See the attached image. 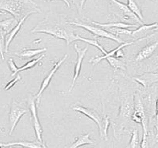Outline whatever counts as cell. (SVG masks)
Here are the masks:
<instances>
[{"label":"cell","mask_w":158,"mask_h":148,"mask_svg":"<svg viewBox=\"0 0 158 148\" xmlns=\"http://www.w3.org/2000/svg\"><path fill=\"white\" fill-rule=\"evenodd\" d=\"M73 25L70 23L64 14L49 13L43 21L39 22L31 30V33H45L55 38L63 39L67 46L77 41L78 35L75 34Z\"/></svg>","instance_id":"obj_1"},{"label":"cell","mask_w":158,"mask_h":148,"mask_svg":"<svg viewBox=\"0 0 158 148\" xmlns=\"http://www.w3.org/2000/svg\"><path fill=\"white\" fill-rule=\"evenodd\" d=\"M134 90L128 83L119 84L120 93V108L117 118V122H113V130L116 138L120 139L123 130L126 124L132 120V115L134 110Z\"/></svg>","instance_id":"obj_2"},{"label":"cell","mask_w":158,"mask_h":148,"mask_svg":"<svg viewBox=\"0 0 158 148\" xmlns=\"http://www.w3.org/2000/svg\"><path fill=\"white\" fill-rule=\"evenodd\" d=\"M0 10L7 12L19 21L25 16L42 13L33 0H0Z\"/></svg>","instance_id":"obj_3"},{"label":"cell","mask_w":158,"mask_h":148,"mask_svg":"<svg viewBox=\"0 0 158 148\" xmlns=\"http://www.w3.org/2000/svg\"><path fill=\"white\" fill-rule=\"evenodd\" d=\"M108 10L109 14L113 16L118 17L122 21H132L136 22L139 25H143V22L140 18L131 11L128 8V5L119 2L118 0H109V5H108Z\"/></svg>","instance_id":"obj_4"},{"label":"cell","mask_w":158,"mask_h":148,"mask_svg":"<svg viewBox=\"0 0 158 148\" xmlns=\"http://www.w3.org/2000/svg\"><path fill=\"white\" fill-rule=\"evenodd\" d=\"M132 120L136 123L141 124L144 133L148 134V117L143 102V97L139 90H136L134 94V110L132 115Z\"/></svg>","instance_id":"obj_5"},{"label":"cell","mask_w":158,"mask_h":148,"mask_svg":"<svg viewBox=\"0 0 158 148\" xmlns=\"http://www.w3.org/2000/svg\"><path fill=\"white\" fill-rule=\"evenodd\" d=\"M70 23L73 26H80L81 28H84L85 30H87L88 31L91 32L93 35H94V38H97V37H101V38H106L108 39L113 40L115 42H118L120 44L124 43L126 42L125 41L120 38L118 36L115 35V34H112L109 31L106 30L104 28L100 27V26H96L94 24H90L86 22H82V21H75V22H70Z\"/></svg>","instance_id":"obj_6"},{"label":"cell","mask_w":158,"mask_h":148,"mask_svg":"<svg viewBox=\"0 0 158 148\" xmlns=\"http://www.w3.org/2000/svg\"><path fill=\"white\" fill-rule=\"evenodd\" d=\"M158 49V39L154 41H148L144 46L140 47L138 52L132 58L129 59L133 65H140L144 61L149 59Z\"/></svg>","instance_id":"obj_7"},{"label":"cell","mask_w":158,"mask_h":148,"mask_svg":"<svg viewBox=\"0 0 158 148\" xmlns=\"http://www.w3.org/2000/svg\"><path fill=\"white\" fill-rule=\"evenodd\" d=\"M28 109L23 106L21 103L18 102L15 99L12 100L10 110L9 113V124H10V132L9 135H11L15 129L18 122H19L22 116L27 113Z\"/></svg>","instance_id":"obj_8"},{"label":"cell","mask_w":158,"mask_h":148,"mask_svg":"<svg viewBox=\"0 0 158 148\" xmlns=\"http://www.w3.org/2000/svg\"><path fill=\"white\" fill-rule=\"evenodd\" d=\"M27 106L31 114V122L33 127H34L35 132L36 138L39 142H43V128L40 124V119H39L38 114H37V104H36L35 96H32L31 94L27 100Z\"/></svg>","instance_id":"obj_9"},{"label":"cell","mask_w":158,"mask_h":148,"mask_svg":"<svg viewBox=\"0 0 158 148\" xmlns=\"http://www.w3.org/2000/svg\"><path fill=\"white\" fill-rule=\"evenodd\" d=\"M68 54H64V57H63L61 59L59 60L57 62H56L54 65V66H53V68H52V70H50V72L48 73V75H47L46 77L44 78V80L42 81V82H41V85H40V90H39L38 93H37V94L35 95L36 104H37V106H38L39 103H40V98H41V96H42L43 92L46 90L47 88H48V86H49V84H50L51 81H52V78H53V76L55 75V74L56 73V71L59 70V68L61 66V65H62V64L65 62V60L68 58Z\"/></svg>","instance_id":"obj_10"},{"label":"cell","mask_w":158,"mask_h":148,"mask_svg":"<svg viewBox=\"0 0 158 148\" xmlns=\"http://www.w3.org/2000/svg\"><path fill=\"white\" fill-rule=\"evenodd\" d=\"M72 109L79 112V113H81V114L86 115L90 119L93 120L98 126L99 133L100 134L102 132L104 118H101V116L98 114V112L96 110H95L94 109H92V108L85 107V106H81V105H74V106H72Z\"/></svg>","instance_id":"obj_11"},{"label":"cell","mask_w":158,"mask_h":148,"mask_svg":"<svg viewBox=\"0 0 158 148\" xmlns=\"http://www.w3.org/2000/svg\"><path fill=\"white\" fill-rule=\"evenodd\" d=\"M74 48H75V50H76V53H77V58H76V63H75L74 74H73V78H72V84H71V87L70 89H69V92H71L73 89H74L76 79H77L79 76H80V70H81V66H82L83 60H84V56H85V54H86L89 46H85L84 49H81V48L79 47L77 44H75Z\"/></svg>","instance_id":"obj_12"},{"label":"cell","mask_w":158,"mask_h":148,"mask_svg":"<svg viewBox=\"0 0 158 148\" xmlns=\"http://www.w3.org/2000/svg\"><path fill=\"white\" fill-rule=\"evenodd\" d=\"M132 78L142 85L144 88H148L158 82V72H147L140 75L133 76Z\"/></svg>","instance_id":"obj_13"},{"label":"cell","mask_w":158,"mask_h":148,"mask_svg":"<svg viewBox=\"0 0 158 148\" xmlns=\"http://www.w3.org/2000/svg\"><path fill=\"white\" fill-rule=\"evenodd\" d=\"M156 29H158V22L152 24H143L137 27L136 30L132 31L130 37L136 41L140 38H145L152 30H156Z\"/></svg>","instance_id":"obj_14"},{"label":"cell","mask_w":158,"mask_h":148,"mask_svg":"<svg viewBox=\"0 0 158 148\" xmlns=\"http://www.w3.org/2000/svg\"><path fill=\"white\" fill-rule=\"evenodd\" d=\"M28 16H25L24 18H23L22 19L19 21V23L17 24V26L13 29L10 32H9L8 34H6L5 36V53H8V48L10 46V44L11 43V42L13 41L15 36L17 35L19 30H21V28L23 26V24L24 21L27 19Z\"/></svg>","instance_id":"obj_15"},{"label":"cell","mask_w":158,"mask_h":148,"mask_svg":"<svg viewBox=\"0 0 158 148\" xmlns=\"http://www.w3.org/2000/svg\"><path fill=\"white\" fill-rule=\"evenodd\" d=\"M91 22L94 24V25H96V26L104 28V29H105V30H107V29H110V28H124V29H128V28H132V27H139L138 26L139 24H131V23H127V22H124L100 23V22L91 21Z\"/></svg>","instance_id":"obj_16"},{"label":"cell","mask_w":158,"mask_h":148,"mask_svg":"<svg viewBox=\"0 0 158 148\" xmlns=\"http://www.w3.org/2000/svg\"><path fill=\"white\" fill-rule=\"evenodd\" d=\"M134 42H135V41H132V42H124V43L120 44V46H119L118 47L115 48L114 50H111V51L108 52V54H104L103 56H96L95 58H91L89 62H90L91 63L93 64V65H96V64H97V63H99L100 62H101L102 60L105 59L107 57H109V56H115V54H116V53L117 50H120V49H123V48L126 47V46H132V45H133V44H134Z\"/></svg>","instance_id":"obj_17"},{"label":"cell","mask_w":158,"mask_h":148,"mask_svg":"<svg viewBox=\"0 0 158 148\" xmlns=\"http://www.w3.org/2000/svg\"><path fill=\"white\" fill-rule=\"evenodd\" d=\"M43 142L37 141H33V142H28V141H19V142H8V143H0V146L8 147V146H20L24 148H42Z\"/></svg>","instance_id":"obj_18"},{"label":"cell","mask_w":158,"mask_h":148,"mask_svg":"<svg viewBox=\"0 0 158 148\" xmlns=\"http://www.w3.org/2000/svg\"><path fill=\"white\" fill-rule=\"evenodd\" d=\"M19 23V20L15 17L6 18L5 20L0 21V29L5 34H8L9 32L11 31Z\"/></svg>","instance_id":"obj_19"},{"label":"cell","mask_w":158,"mask_h":148,"mask_svg":"<svg viewBox=\"0 0 158 148\" xmlns=\"http://www.w3.org/2000/svg\"><path fill=\"white\" fill-rule=\"evenodd\" d=\"M47 50L48 49L46 47L41 48V49H27L25 48L23 50L22 52L16 54V55L20 58H31L35 56H37L47 51Z\"/></svg>","instance_id":"obj_20"},{"label":"cell","mask_w":158,"mask_h":148,"mask_svg":"<svg viewBox=\"0 0 158 148\" xmlns=\"http://www.w3.org/2000/svg\"><path fill=\"white\" fill-rule=\"evenodd\" d=\"M88 144H95L94 141L90 138V133L81 134V135L79 136L78 138H76L75 142H73L68 148H79L80 146L88 145Z\"/></svg>","instance_id":"obj_21"},{"label":"cell","mask_w":158,"mask_h":148,"mask_svg":"<svg viewBox=\"0 0 158 148\" xmlns=\"http://www.w3.org/2000/svg\"><path fill=\"white\" fill-rule=\"evenodd\" d=\"M44 56H45V54H42L40 56H39L37 58H34V59L31 60V61H29V62H27L25 65H23V66H21V67H18V68H17V70H16V71L15 72L14 74H11V76H15V75H16V74H18L19 72L24 71V70H28V69H31V68L34 67L36 64L38 63L40 61H41V60H42V58H44Z\"/></svg>","instance_id":"obj_22"},{"label":"cell","mask_w":158,"mask_h":148,"mask_svg":"<svg viewBox=\"0 0 158 148\" xmlns=\"http://www.w3.org/2000/svg\"><path fill=\"white\" fill-rule=\"evenodd\" d=\"M128 6L130 9L132 13H134L139 18H140L142 22H144V16L142 14L141 9L140 8L139 5L136 3L135 0H128Z\"/></svg>","instance_id":"obj_23"},{"label":"cell","mask_w":158,"mask_h":148,"mask_svg":"<svg viewBox=\"0 0 158 148\" xmlns=\"http://www.w3.org/2000/svg\"><path fill=\"white\" fill-rule=\"evenodd\" d=\"M124 148H141L140 146V141L139 138L138 130H133L132 132V137H131L130 142Z\"/></svg>","instance_id":"obj_24"},{"label":"cell","mask_w":158,"mask_h":148,"mask_svg":"<svg viewBox=\"0 0 158 148\" xmlns=\"http://www.w3.org/2000/svg\"><path fill=\"white\" fill-rule=\"evenodd\" d=\"M78 39L80 40V41H83V42H87L88 44H90V45H92V46H96V47L98 48L99 50L102 52L104 54H108V51H107V50H105V49H104V48L103 47V46H101L100 43H99L98 41H97V39H96V38H94L93 39H91V38H84V37H81V36L78 35Z\"/></svg>","instance_id":"obj_25"},{"label":"cell","mask_w":158,"mask_h":148,"mask_svg":"<svg viewBox=\"0 0 158 148\" xmlns=\"http://www.w3.org/2000/svg\"><path fill=\"white\" fill-rule=\"evenodd\" d=\"M106 30L109 31L112 34L120 37V35L124 36H131L132 31L128 29H124V28H110V29H107Z\"/></svg>","instance_id":"obj_26"},{"label":"cell","mask_w":158,"mask_h":148,"mask_svg":"<svg viewBox=\"0 0 158 148\" xmlns=\"http://www.w3.org/2000/svg\"><path fill=\"white\" fill-rule=\"evenodd\" d=\"M5 36L6 34L0 29V55L2 60L4 59V53H5Z\"/></svg>","instance_id":"obj_27"},{"label":"cell","mask_w":158,"mask_h":148,"mask_svg":"<svg viewBox=\"0 0 158 148\" xmlns=\"http://www.w3.org/2000/svg\"><path fill=\"white\" fill-rule=\"evenodd\" d=\"M70 1L76 5L77 9H78L79 13L80 14L81 11H82L83 8H84V4H85V2H86V0H70Z\"/></svg>","instance_id":"obj_28"},{"label":"cell","mask_w":158,"mask_h":148,"mask_svg":"<svg viewBox=\"0 0 158 148\" xmlns=\"http://www.w3.org/2000/svg\"><path fill=\"white\" fill-rule=\"evenodd\" d=\"M20 79H21V76L19 75V74H17V75H16V77L14 78V79H12L11 81H10V82L6 84V86H5V88H4V90H10V88L13 87V86H15V84L17 83V82H18V81H19Z\"/></svg>","instance_id":"obj_29"},{"label":"cell","mask_w":158,"mask_h":148,"mask_svg":"<svg viewBox=\"0 0 158 148\" xmlns=\"http://www.w3.org/2000/svg\"><path fill=\"white\" fill-rule=\"evenodd\" d=\"M7 62H8V66H9L10 70L12 71V74H14L15 72L16 71V70H17L18 66H16L15 63V62H14V60H13V58H9L7 61Z\"/></svg>","instance_id":"obj_30"},{"label":"cell","mask_w":158,"mask_h":148,"mask_svg":"<svg viewBox=\"0 0 158 148\" xmlns=\"http://www.w3.org/2000/svg\"><path fill=\"white\" fill-rule=\"evenodd\" d=\"M155 123H156V138L158 140V98L156 104V116H155Z\"/></svg>","instance_id":"obj_31"},{"label":"cell","mask_w":158,"mask_h":148,"mask_svg":"<svg viewBox=\"0 0 158 148\" xmlns=\"http://www.w3.org/2000/svg\"><path fill=\"white\" fill-rule=\"evenodd\" d=\"M124 51H123V49H120V50H118L117 51H116V54H115V57L117 58H124Z\"/></svg>","instance_id":"obj_32"},{"label":"cell","mask_w":158,"mask_h":148,"mask_svg":"<svg viewBox=\"0 0 158 148\" xmlns=\"http://www.w3.org/2000/svg\"><path fill=\"white\" fill-rule=\"evenodd\" d=\"M46 1H54V0H46ZM60 1H63L64 3L66 4V6H68V8H70L71 5H70V2H69V1H68V0H60Z\"/></svg>","instance_id":"obj_33"},{"label":"cell","mask_w":158,"mask_h":148,"mask_svg":"<svg viewBox=\"0 0 158 148\" xmlns=\"http://www.w3.org/2000/svg\"><path fill=\"white\" fill-rule=\"evenodd\" d=\"M42 148H48V146H47L46 143H45L44 142H43V143H42Z\"/></svg>","instance_id":"obj_34"},{"label":"cell","mask_w":158,"mask_h":148,"mask_svg":"<svg viewBox=\"0 0 158 148\" xmlns=\"http://www.w3.org/2000/svg\"><path fill=\"white\" fill-rule=\"evenodd\" d=\"M5 14H6V12L2 11V10H0V16H1V15H5Z\"/></svg>","instance_id":"obj_35"}]
</instances>
